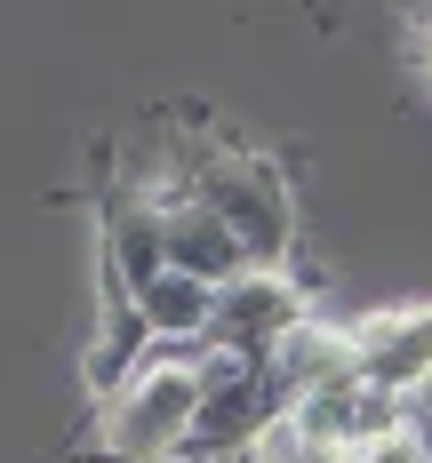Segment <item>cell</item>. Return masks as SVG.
Wrapping results in <instances>:
<instances>
[{
    "mask_svg": "<svg viewBox=\"0 0 432 463\" xmlns=\"http://www.w3.org/2000/svg\"><path fill=\"white\" fill-rule=\"evenodd\" d=\"M200 416V368L192 352H160L152 368H137L112 400H96L89 456L104 463H177Z\"/></svg>",
    "mask_w": 432,
    "mask_h": 463,
    "instance_id": "6da1fadb",
    "label": "cell"
},
{
    "mask_svg": "<svg viewBox=\"0 0 432 463\" xmlns=\"http://www.w3.org/2000/svg\"><path fill=\"white\" fill-rule=\"evenodd\" d=\"M192 200L248 248L256 272H288V248H296V200H288V176L264 160V152H240V144H216L192 160Z\"/></svg>",
    "mask_w": 432,
    "mask_h": 463,
    "instance_id": "7a4b0ae2",
    "label": "cell"
},
{
    "mask_svg": "<svg viewBox=\"0 0 432 463\" xmlns=\"http://www.w3.org/2000/svg\"><path fill=\"white\" fill-rule=\"evenodd\" d=\"M352 375L384 392V400H408L432 383V304H384L352 320Z\"/></svg>",
    "mask_w": 432,
    "mask_h": 463,
    "instance_id": "3957f363",
    "label": "cell"
},
{
    "mask_svg": "<svg viewBox=\"0 0 432 463\" xmlns=\"http://www.w3.org/2000/svg\"><path fill=\"white\" fill-rule=\"evenodd\" d=\"M304 320H312V304H304V288L288 272H248V279H233V288L216 296L208 344H216V352H248V360H273Z\"/></svg>",
    "mask_w": 432,
    "mask_h": 463,
    "instance_id": "277c9868",
    "label": "cell"
},
{
    "mask_svg": "<svg viewBox=\"0 0 432 463\" xmlns=\"http://www.w3.org/2000/svg\"><path fill=\"white\" fill-rule=\"evenodd\" d=\"M168 272V248H160V200L137 184L104 192V296H144L152 279Z\"/></svg>",
    "mask_w": 432,
    "mask_h": 463,
    "instance_id": "5b68a950",
    "label": "cell"
},
{
    "mask_svg": "<svg viewBox=\"0 0 432 463\" xmlns=\"http://www.w3.org/2000/svg\"><path fill=\"white\" fill-rule=\"evenodd\" d=\"M160 248H168V272H185V279H200V288H233V279H248L256 264H248V248H240L233 232L216 224L192 192H168L160 200Z\"/></svg>",
    "mask_w": 432,
    "mask_h": 463,
    "instance_id": "8992f818",
    "label": "cell"
},
{
    "mask_svg": "<svg viewBox=\"0 0 432 463\" xmlns=\"http://www.w3.org/2000/svg\"><path fill=\"white\" fill-rule=\"evenodd\" d=\"M129 304H137V320L152 327L160 352H200L208 327H216V288H200V279H185V272H160L144 296H129Z\"/></svg>",
    "mask_w": 432,
    "mask_h": 463,
    "instance_id": "52a82bcc",
    "label": "cell"
},
{
    "mask_svg": "<svg viewBox=\"0 0 432 463\" xmlns=\"http://www.w3.org/2000/svg\"><path fill=\"white\" fill-rule=\"evenodd\" d=\"M400 431H408V439H417V456L432 463V383H425V392H408V400H400Z\"/></svg>",
    "mask_w": 432,
    "mask_h": 463,
    "instance_id": "ba28073f",
    "label": "cell"
},
{
    "mask_svg": "<svg viewBox=\"0 0 432 463\" xmlns=\"http://www.w3.org/2000/svg\"><path fill=\"white\" fill-rule=\"evenodd\" d=\"M417 48H432V8H417Z\"/></svg>",
    "mask_w": 432,
    "mask_h": 463,
    "instance_id": "9c48e42d",
    "label": "cell"
},
{
    "mask_svg": "<svg viewBox=\"0 0 432 463\" xmlns=\"http://www.w3.org/2000/svg\"><path fill=\"white\" fill-rule=\"evenodd\" d=\"M417 64H425V80H432V48H417Z\"/></svg>",
    "mask_w": 432,
    "mask_h": 463,
    "instance_id": "30bf717a",
    "label": "cell"
}]
</instances>
